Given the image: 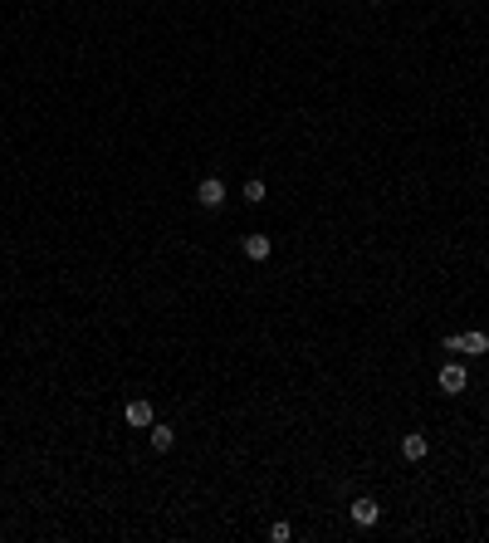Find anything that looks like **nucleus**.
Returning a JSON list of instances; mask_svg holds the SVG:
<instances>
[{"mask_svg": "<svg viewBox=\"0 0 489 543\" xmlns=\"http://www.w3.org/2000/svg\"><path fill=\"white\" fill-rule=\"evenodd\" d=\"M196 201H201L205 211H220V206H225V181H220V177H201Z\"/></svg>", "mask_w": 489, "mask_h": 543, "instance_id": "f257e3e1", "label": "nucleus"}, {"mask_svg": "<svg viewBox=\"0 0 489 543\" xmlns=\"http://www.w3.org/2000/svg\"><path fill=\"white\" fill-rule=\"evenodd\" d=\"M465 387H470V372H465L460 362H445V367H440V392H445V397H460Z\"/></svg>", "mask_w": 489, "mask_h": 543, "instance_id": "f03ea898", "label": "nucleus"}, {"mask_svg": "<svg viewBox=\"0 0 489 543\" xmlns=\"http://www.w3.org/2000/svg\"><path fill=\"white\" fill-rule=\"evenodd\" d=\"M348 514H353V524H357V529H372V524L382 519V504L362 494V499H353V509H348Z\"/></svg>", "mask_w": 489, "mask_h": 543, "instance_id": "7ed1b4c3", "label": "nucleus"}, {"mask_svg": "<svg viewBox=\"0 0 489 543\" xmlns=\"http://www.w3.org/2000/svg\"><path fill=\"white\" fill-rule=\"evenodd\" d=\"M122 416H127V426H152V421H157V411H152L147 397H132V402L122 407Z\"/></svg>", "mask_w": 489, "mask_h": 543, "instance_id": "20e7f679", "label": "nucleus"}, {"mask_svg": "<svg viewBox=\"0 0 489 543\" xmlns=\"http://www.w3.org/2000/svg\"><path fill=\"white\" fill-rule=\"evenodd\" d=\"M269 255H274V240H269V235H245V260L265 264Z\"/></svg>", "mask_w": 489, "mask_h": 543, "instance_id": "39448f33", "label": "nucleus"}, {"mask_svg": "<svg viewBox=\"0 0 489 543\" xmlns=\"http://www.w3.org/2000/svg\"><path fill=\"white\" fill-rule=\"evenodd\" d=\"M401 455H406V460H426V455H431V440L421 431H406L401 435Z\"/></svg>", "mask_w": 489, "mask_h": 543, "instance_id": "423d86ee", "label": "nucleus"}, {"mask_svg": "<svg viewBox=\"0 0 489 543\" xmlns=\"http://www.w3.org/2000/svg\"><path fill=\"white\" fill-rule=\"evenodd\" d=\"M147 431H152V450H157V455H167V450L177 445V431H172V426H157V421H152Z\"/></svg>", "mask_w": 489, "mask_h": 543, "instance_id": "0eeeda50", "label": "nucleus"}, {"mask_svg": "<svg viewBox=\"0 0 489 543\" xmlns=\"http://www.w3.org/2000/svg\"><path fill=\"white\" fill-rule=\"evenodd\" d=\"M265 196H269V186H265L260 177H250V181H245V201H250V206H260Z\"/></svg>", "mask_w": 489, "mask_h": 543, "instance_id": "6e6552de", "label": "nucleus"}, {"mask_svg": "<svg viewBox=\"0 0 489 543\" xmlns=\"http://www.w3.org/2000/svg\"><path fill=\"white\" fill-rule=\"evenodd\" d=\"M465 352H489V333H485V328L465 333Z\"/></svg>", "mask_w": 489, "mask_h": 543, "instance_id": "1a4fd4ad", "label": "nucleus"}, {"mask_svg": "<svg viewBox=\"0 0 489 543\" xmlns=\"http://www.w3.org/2000/svg\"><path fill=\"white\" fill-rule=\"evenodd\" d=\"M269 539H274V543H289V539H293V529L284 524V519H279V524H269Z\"/></svg>", "mask_w": 489, "mask_h": 543, "instance_id": "9d476101", "label": "nucleus"}, {"mask_svg": "<svg viewBox=\"0 0 489 543\" xmlns=\"http://www.w3.org/2000/svg\"><path fill=\"white\" fill-rule=\"evenodd\" d=\"M445 352H465V333H450L445 338Z\"/></svg>", "mask_w": 489, "mask_h": 543, "instance_id": "9b49d317", "label": "nucleus"}, {"mask_svg": "<svg viewBox=\"0 0 489 543\" xmlns=\"http://www.w3.org/2000/svg\"><path fill=\"white\" fill-rule=\"evenodd\" d=\"M367 5H387V0H367Z\"/></svg>", "mask_w": 489, "mask_h": 543, "instance_id": "f8f14e48", "label": "nucleus"}]
</instances>
